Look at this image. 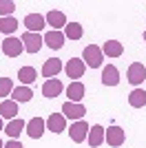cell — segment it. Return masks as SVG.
I'll return each instance as SVG.
<instances>
[{
    "instance_id": "cell-1",
    "label": "cell",
    "mask_w": 146,
    "mask_h": 148,
    "mask_svg": "<svg viewBox=\"0 0 146 148\" xmlns=\"http://www.w3.org/2000/svg\"><path fill=\"white\" fill-rule=\"evenodd\" d=\"M82 60H84L86 66H91V69H97V66H102V60H104V53L100 47H95V44H89L84 49V53H82Z\"/></svg>"
},
{
    "instance_id": "cell-2",
    "label": "cell",
    "mask_w": 146,
    "mask_h": 148,
    "mask_svg": "<svg viewBox=\"0 0 146 148\" xmlns=\"http://www.w3.org/2000/svg\"><path fill=\"white\" fill-rule=\"evenodd\" d=\"M20 40H22V47H24L27 53H38V51L42 49V44H44V40H42L40 33H29V31H24Z\"/></svg>"
},
{
    "instance_id": "cell-3",
    "label": "cell",
    "mask_w": 146,
    "mask_h": 148,
    "mask_svg": "<svg viewBox=\"0 0 146 148\" xmlns=\"http://www.w3.org/2000/svg\"><path fill=\"white\" fill-rule=\"evenodd\" d=\"M69 137H71L75 144L86 142V137H89V124H86L84 119L73 122V124H71V128H69Z\"/></svg>"
},
{
    "instance_id": "cell-4",
    "label": "cell",
    "mask_w": 146,
    "mask_h": 148,
    "mask_svg": "<svg viewBox=\"0 0 146 148\" xmlns=\"http://www.w3.org/2000/svg\"><path fill=\"white\" fill-rule=\"evenodd\" d=\"M124 139H126V133H124L120 126H109V128L104 130V142L109 144V146H113V148H120L122 144H124Z\"/></svg>"
},
{
    "instance_id": "cell-5",
    "label": "cell",
    "mask_w": 146,
    "mask_h": 148,
    "mask_svg": "<svg viewBox=\"0 0 146 148\" xmlns=\"http://www.w3.org/2000/svg\"><path fill=\"white\" fill-rule=\"evenodd\" d=\"M22 51H24V47H22V40H20V38L9 36L7 40H2V53H5L7 58H18Z\"/></svg>"
},
{
    "instance_id": "cell-6",
    "label": "cell",
    "mask_w": 146,
    "mask_h": 148,
    "mask_svg": "<svg viewBox=\"0 0 146 148\" xmlns=\"http://www.w3.org/2000/svg\"><path fill=\"white\" fill-rule=\"evenodd\" d=\"M62 115L67 119H71V122H78L86 115V108L82 104H75V102H64L62 104Z\"/></svg>"
},
{
    "instance_id": "cell-7",
    "label": "cell",
    "mask_w": 146,
    "mask_h": 148,
    "mask_svg": "<svg viewBox=\"0 0 146 148\" xmlns=\"http://www.w3.org/2000/svg\"><path fill=\"white\" fill-rule=\"evenodd\" d=\"M64 71H67V75L71 80H80V77L84 75V71H86V64H84V60H80V58H71V60L67 62Z\"/></svg>"
},
{
    "instance_id": "cell-8",
    "label": "cell",
    "mask_w": 146,
    "mask_h": 148,
    "mask_svg": "<svg viewBox=\"0 0 146 148\" xmlns=\"http://www.w3.org/2000/svg\"><path fill=\"white\" fill-rule=\"evenodd\" d=\"M44 128H47V122H44L42 117H33L27 122V135L31 137V139H40V137L44 135Z\"/></svg>"
},
{
    "instance_id": "cell-9",
    "label": "cell",
    "mask_w": 146,
    "mask_h": 148,
    "mask_svg": "<svg viewBox=\"0 0 146 148\" xmlns=\"http://www.w3.org/2000/svg\"><path fill=\"white\" fill-rule=\"evenodd\" d=\"M44 25H47V20H44V16H40V13L24 16V27H27L29 33H40V31L44 29Z\"/></svg>"
},
{
    "instance_id": "cell-10",
    "label": "cell",
    "mask_w": 146,
    "mask_h": 148,
    "mask_svg": "<svg viewBox=\"0 0 146 148\" xmlns=\"http://www.w3.org/2000/svg\"><path fill=\"white\" fill-rule=\"evenodd\" d=\"M126 75H128V82L137 86V84H142V82L146 80V66L142 64V62H133V64L128 66V73Z\"/></svg>"
},
{
    "instance_id": "cell-11",
    "label": "cell",
    "mask_w": 146,
    "mask_h": 148,
    "mask_svg": "<svg viewBox=\"0 0 146 148\" xmlns=\"http://www.w3.org/2000/svg\"><path fill=\"white\" fill-rule=\"evenodd\" d=\"M42 40H44V44H47L49 49H62V47H64V40H67V38H64V33H62V31H47V33H44L42 36Z\"/></svg>"
},
{
    "instance_id": "cell-12",
    "label": "cell",
    "mask_w": 146,
    "mask_h": 148,
    "mask_svg": "<svg viewBox=\"0 0 146 148\" xmlns=\"http://www.w3.org/2000/svg\"><path fill=\"white\" fill-rule=\"evenodd\" d=\"M62 88H64V86H62V82L58 80V77H51V80H47L42 84V95L49 97V99H55L62 93Z\"/></svg>"
},
{
    "instance_id": "cell-13",
    "label": "cell",
    "mask_w": 146,
    "mask_h": 148,
    "mask_svg": "<svg viewBox=\"0 0 146 148\" xmlns=\"http://www.w3.org/2000/svg\"><path fill=\"white\" fill-rule=\"evenodd\" d=\"M62 71V60H58V58H49V60H44L42 64V75L44 77H58V73Z\"/></svg>"
},
{
    "instance_id": "cell-14",
    "label": "cell",
    "mask_w": 146,
    "mask_h": 148,
    "mask_svg": "<svg viewBox=\"0 0 146 148\" xmlns=\"http://www.w3.org/2000/svg\"><path fill=\"white\" fill-rule=\"evenodd\" d=\"M47 128L51 130V133H64V128H67V117H64L62 113H53V115H49Z\"/></svg>"
},
{
    "instance_id": "cell-15",
    "label": "cell",
    "mask_w": 146,
    "mask_h": 148,
    "mask_svg": "<svg viewBox=\"0 0 146 148\" xmlns=\"http://www.w3.org/2000/svg\"><path fill=\"white\" fill-rule=\"evenodd\" d=\"M44 20H47V25L49 27H53V31H60L62 27H67V16L62 11H49L47 16H44Z\"/></svg>"
},
{
    "instance_id": "cell-16",
    "label": "cell",
    "mask_w": 146,
    "mask_h": 148,
    "mask_svg": "<svg viewBox=\"0 0 146 148\" xmlns=\"http://www.w3.org/2000/svg\"><path fill=\"white\" fill-rule=\"evenodd\" d=\"M102 82L106 86H117L120 84V71H117V66H113V64L104 66L102 69Z\"/></svg>"
},
{
    "instance_id": "cell-17",
    "label": "cell",
    "mask_w": 146,
    "mask_h": 148,
    "mask_svg": "<svg viewBox=\"0 0 146 148\" xmlns=\"http://www.w3.org/2000/svg\"><path fill=\"white\" fill-rule=\"evenodd\" d=\"M18 115V102H13V99H5V102H0V117L2 119H16Z\"/></svg>"
},
{
    "instance_id": "cell-18",
    "label": "cell",
    "mask_w": 146,
    "mask_h": 148,
    "mask_svg": "<svg viewBox=\"0 0 146 148\" xmlns=\"http://www.w3.org/2000/svg\"><path fill=\"white\" fill-rule=\"evenodd\" d=\"M67 97H69V102L80 104L82 97H84V84H82V82H71L67 86Z\"/></svg>"
},
{
    "instance_id": "cell-19",
    "label": "cell",
    "mask_w": 146,
    "mask_h": 148,
    "mask_svg": "<svg viewBox=\"0 0 146 148\" xmlns=\"http://www.w3.org/2000/svg\"><path fill=\"white\" fill-rule=\"evenodd\" d=\"M86 142L91 144L93 148H97V146H102V144H104V128L100 126V124H95V126L89 128V137H86Z\"/></svg>"
},
{
    "instance_id": "cell-20",
    "label": "cell",
    "mask_w": 146,
    "mask_h": 148,
    "mask_svg": "<svg viewBox=\"0 0 146 148\" xmlns=\"http://www.w3.org/2000/svg\"><path fill=\"white\" fill-rule=\"evenodd\" d=\"M102 53L109 58H120L122 53H124V47H122V42H117V40H106L102 47Z\"/></svg>"
},
{
    "instance_id": "cell-21",
    "label": "cell",
    "mask_w": 146,
    "mask_h": 148,
    "mask_svg": "<svg viewBox=\"0 0 146 148\" xmlns=\"http://www.w3.org/2000/svg\"><path fill=\"white\" fill-rule=\"evenodd\" d=\"M24 128H27V124H24L22 119H18V117H16V119H11V122H9V124L5 126V133H7L9 137H11V139H18V137H20V133H22Z\"/></svg>"
},
{
    "instance_id": "cell-22",
    "label": "cell",
    "mask_w": 146,
    "mask_h": 148,
    "mask_svg": "<svg viewBox=\"0 0 146 148\" xmlns=\"http://www.w3.org/2000/svg\"><path fill=\"white\" fill-rule=\"evenodd\" d=\"M128 104L133 108H144L146 106V91L144 88H133L128 95Z\"/></svg>"
},
{
    "instance_id": "cell-23",
    "label": "cell",
    "mask_w": 146,
    "mask_h": 148,
    "mask_svg": "<svg viewBox=\"0 0 146 148\" xmlns=\"http://www.w3.org/2000/svg\"><path fill=\"white\" fill-rule=\"evenodd\" d=\"M31 97H33V91H31V86H24V84H20V86H16L11 91L13 102H29Z\"/></svg>"
},
{
    "instance_id": "cell-24",
    "label": "cell",
    "mask_w": 146,
    "mask_h": 148,
    "mask_svg": "<svg viewBox=\"0 0 146 148\" xmlns=\"http://www.w3.org/2000/svg\"><path fill=\"white\" fill-rule=\"evenodd\" d=\"M18 80L22 82L24 86H29L31 82H36V80H38V71H36L33 66H22V69L18 71Z\"/></svg>"
},
{
    "instance_id": "cell-25",
    "label": "cell",
    "mask_w": 146,
    "mask_h": 148,
    "mask_svg": "<svg viewBox=\"0 0 146 148\" xmlns=\"http://www.w3.org/2000/svg\"><path fill=\"white\" fill-rule=\"evenodd\" d=\"M82 25H78V22H67V27H64V38H69V40H80L82 38Z\"/></svg>"
},
{
    "instance_id": "cell-26",
    "label": "cell",
    "mask_w": 146,
    "mask_h": 148,
    "mask_svg": "<svg viewBox=\"0 0 146 148\" xmlns=\"http://www.w3.org/2000/svg\"><path fill=\"white\" fill-rule=\"evenodd\" d=\"M16 29H18V20L13 18V16H9V18H0V31H2V33H9V36H11Z\"/></svg>"
},
{
    "instance_id": "cell-27",
    "label": "cell",
    "mask_w": 146,
    "mask_h": 148,
    "mask_svg": "<svg viewBox=\"0 0 146 148\" xmlns=\"http://www.w3.org/2000/svg\"><path fill=\"white\" fill-rule=\"evenodd\" d=\"M16 11V2L13 0H0V18H9Z\"/></svg>"
},
{
    "instance_id": "cell-28",
    "label": "cell",
    "mask_w": 146,
    "mask_h": 148,
    "mask_svg": "<svg viewBox=\"0 0 146 148\" xmlns=\"http://www.w3.org/2000/svg\"><path fill=\"white\" fill-rule=\"evenodd\" d=\"M11 91H13V80H9V77H2V80H0V97L11 95Z\"/></svg>"
},
{
    "instance_id": "cell-29",
    "label": "cell",
    "mask_w": 146,
    "mask_h": 148,
    "mask_svg": "<svg viewBox=\"0 0 146 148\" xmlns=\"http://www.w3.org/2000/svg\"><path fill=\"white\" fill-rule=\"evenodd\" d=\"M5 148H22V144H20L18 139H9V142L5 144Z\"/></svg>"
},
{
    "instance_id": "cell-30",
    "label": "cell",
    "mask_w": 146,
    "mask_h": 148,
    "mask_svg": "<svg viewBox=\"0 0 146 148\" xmlns=\"http://www.w3.org/2000/svg\"><path fill=\"white\" fill-rule=\"evenodd\" d=\"M0 133H2V117H0Z\"/></svg>"
},
{
    "instance_id": "cell-31",
    "label": "cell",
    "mask_w": 146,
    "mask_h": 148,
    "mask_svg": "<svg viewBox=\"0 0 146 148\" xmlns=\"http://www.w3.org/2000/svg\"><path fill=\"white\" fill-rule=\"evenodd\" d=\"M0 148H5V144H2V139H0Z\"/></svg>"
},
{
    "instance_id": "cell-32",
    "label": "cell",
    "mask_w": 146,
    "mask_h": 148,
    "mask_svg": "<svg viewBox=\"0 0 146 148\" xmlns=\"http://www.w3.org/2000/svg\"><path fill=\"white\" fill-rule=\"evenodd\" d=\"M144 40H146V31H144Z\"/></svg>"
}]
</instances>
